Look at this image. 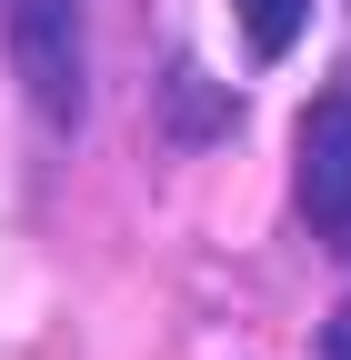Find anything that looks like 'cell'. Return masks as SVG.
Wrapping results in <instances>:
<instances>
[{"label": "cell", "mask_w": 351, "mask_h": 360, "mask_svg": "<svg viewBox=\"0 0 351 360\" xmlns=\"http://www.w3.org/2000/svg\"><path fill=\"white\" fill-rule=\"evenodd\" d=\"M291 191H301V220L351 250V80L321 90L312 110H301V141H291Z\"/></svg>", "instance_id": "obj_1"}, {"label": "cell", "mask_w": 351, "mask_h": 360, "mask_svg": "<svg viewBox=\"0 0 351 360\" xmlns=\"http://www.w3.org/2000/svg\"><path fill=\"white\" fill-rule=\"evenodd\" d=\"M231 11H241V40H251V51L281 60L291 40H301V20H312V0H231Z\"/></svg>", "instance_id": "obj_3"}, {"label": "cell", "mask_w": 351, "mask_h": 360, "mask_svg": "<svg viewBox=\"0 0 351 360\" xmlns=\"http://www.w3.org/2000/svg\"><path fill=\"white\" fill-rule=\"evenodd\" d=\"M321 360H351V300L331 310V330H321Z\"/></svg>", "instance_id": "obj_4"}, {"label": "cell", "mask_w": 351, "mask_h": 360, "mask_svg": "<svg viewBox=\"0 0 351 360\" xmlns=\"http://www.w3.org/2000/svg\"><path fill=\"white\" fill-rule=\"evenodd\" d=\"M0 40H11V70L30 80V101L70 120L80 110V0H0Z\"/></svg>", "instance_id": "obj_2"}]
</instances>
